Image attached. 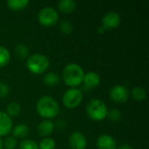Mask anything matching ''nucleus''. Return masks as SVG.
<instances>
[{"label":"nucleus","mask_w":149,"mask_h":149,"mask_svg":"<svg viewBox=\"0 0 149 149\" xmlns=\"http://www.w3.org/2000/svg\"><path fill=\"white\" fill-rule=\"evenodd\" d=\"M36 111L38 114L44 119H53L57 117L59 113V105L52 96L44 95L37 101Z\"/></svg>","instance_id":"obj_1"},{"label":"nucleus","mask_w":149,"mask_h":149,"mask_svg":"<svg viewBox=\"0 0 149 149\" xmlns=\"http://www.w3.org/2000/svg\"><path fill=\"white\" fill-rule=\"evenodd\" d=\"M85 76L84 69L76 63L66 65L62 72V79L65 84L71 88H76L83 83Z\"/></svg>","instance_id":"obj_2"},{"label":"nucleus","mask_w":149,"mask_h":149,"mask_svg":"<svg viewBox=\"0 0 149 149\" xmlns=\"http://www.w3.org/2000/svg\"><path fill=\"white\" fill-rule=\"evenodd\" d=\"M50 66L49 58L42 53H33L26 58V67L33 74H42Z\"/></svg>","instance_id":"obj_3"},{"label":"nucleus","mask_w":149,"mask_h":149,"mask_svg":"<svg viewBox=\"0 0 149 149\" xmlns=\"http://www.w3.org/2000/svg\"><path fill=\"white\" fill-rule=\"evenodd\" d=\"M86 111L91 120L94 121H101L107 117L109 110L104 101L94 99L87 103Z\"/></svg>","instance_id":"obj_4"},{"label":"nucleus","mask_w":149,"mask_h":149,"mask_svg":"<svg viewBox=\"0 0 149 149\" xmlns=\"http://www.w3.org/2000/svg\"><path fill=\"white\" fill-rule=\"evenodd\" d=\"M83 100V93L79 88H69L62 97L63 105L68 109L78 107Z\"/></svg>","instance_id":"obj_5"},{"label":"nucleus","mask_w":149,"mask_h":149,"mask_svg":"<svg viewBox=\"0 0 149 149\" xmlns=\"http://www.w3.org/2000/svg\"><path fill=\"white\" fill-rule=\"evenodd\" d=\"M58 12L52 7L47 6L41 9L38 14V20L43 26H52L58 21Z\"/></svg>","instance_id":"obj_6"},{"label":"nucleus","mask_w":149,"mask_h":149,"mask_svg":"<svg viewBox=\"0 0 149 149\" xmlns=\"http://www.w3.org/2000/svg\"><path fill=\"white\" fill-rule=\"evenodd\" d=\"M109 98L115 103H125L128 100L129 92L126 86L117 85L109 90Z\"/></svg>","instance_id":"obj_7"},{"label":"nucleus","mask_w":149,"mask_h":149,"mask_svg":"<svg viewBox=\"0 0 149 149\" xmlns=\"http://www.w3.org/2000/svg\"><path fill=\"white\" fill-rule=\"evenodd\" d=\"M121 22L120 15L113 10H111L104 15L102 17V26L107 30H113L117 28Z\"/></svg>","instance_id":"obj_8"},{"label":"nucleus","mask_w":149,"mask_h":149,"mask_svg":"<svg viewBox=\"0 0 149 149\" xmlns=\"http://www.w3.org/2000/svg\"><path fill=\"white\" fill-rule=\"evenodd\" d=\"M69 146L71 149H86L87 146L86 137L81 132L75 131L69 136Z\"/></svg>","instance_id":"obj_9"},{"label":"nucleus","mask_w":149,"mask_h":149,"mask_svg":"<svg viewBox=\"0 0 149 149\" xmlns=\"http://www.w3.org/2000/svg\"><path fill=\"white\" fill-rule=\"evenodd\" d=\"M96 147L98 149H117L115 139L109 134H101L97 138Z\"/></svg>","instance_id":"obj_10"},{"label":"nucleus","mask_w":149,"mask_h":149,"mask_svg":"<svg viewBox=\"0 0 149 149\" xmlns=\"http://www.w3.org/2000/svg\"><path fill=\"white\" fill-rule=\"evenodd\" d=\"M13 127L12 120L5 112L0 111V137L8 135Z\"/></svg>","instance_id":"obj_11"},{"label":"nucleus","mask_w":149,"mask_h":149,"mask_svg":"<svg viewBox=\"0 0 149 149\" xmlns=\"http://www.w3.org/2000/svg\"><path fill=\"white\" fill-rule=\"evenodd\" d=\"M100 82H101V78L99 73L95 72H89L85 73L83 79V84L85 87H86L87 89H92L99 86Z\"/></svg>","instance_id":"obj_12"},{"label":"nucleus","mask_w":149,"mask_h":149,"mask_svg":"<svg viewBox=\"0 0 149 149\" xmlns=\"http://www.w3.org/2000/svg\"><path fill=\"white\" fill-rule=\"evenodd\" d=\"M55 129L54 122L52 120H42L37 127V131L39 135L46 137L51 135Z\"/></svg>","instance_id":"obj_13"},{"label":"nucleus","mask_w":149,"mask_h":149,"mask_svg":"<svg viewBox=\"0 0 149 149\" xmlns=\"http://www.w3.org/2000/svg\"><path fill=\"white\" fill-rule=\"evenodd\" d=\"M57 6L59 11L65 14H69L76 9L77 3L74 0H60L58 3Z\"/></svg>","instance_id":"obj_14"},{"label":"nucleus","mask_w":149,"mask_h":149,"mask_svg":"<svg viewBox=\"0 0 149 149\" xmlns=\"http://www.w3.org/2000/svg\"><path fill=\"white\" fill-rule=\"evenodd\" d=\"M29 132H30V129L26 124L19 123L13 128L12 134H13V137H15L16 139H24L29 134Z\"/></svg>","instance_id":"obj_15"},{"label":"nucleus","mask_w":149,"mask_h":149,"mask_svg":"<svg viewBox=\"0 0 149 149\" xmlns=\"http://www.w3.org/2000/svg\"><path fill=\"white\" fill-rule=\"evenodd\" d=\"M43 82L48 86H56L60 82V77L54 72H49L43 77Z\"/></svg>","instance_id":"obj_16"},{"label":"nucleus","mask_w":149,"mask_h":149,"mask_svg":"<svg viewBox=\"0 0 149 149\" xmlns=\"http://www.w3.org/2000/svg\"><path fill=\"white\" fill-rule=\"evenodd\" d=\"M6 4L9 9L12 10H22L25 9L29 4V0H8Z\"/></svg>","instance_id":"obj_17"},{"label":"nucleus","mask_w":149,"mask_h":149,"mask_svg":"<svg viewBox=\"0 0 149 149\" xmlns=\"http://www.w3.org/2000/svg\"><path fill=\"white\" fill-rule=\"evenodd\" d=\"M5 113L10 117H17L21 113V107H20L19 103H17L16 101L10 102L6 107Z\"/></svg>","instance_id":"obj_18"},{"label":"nucleus","mask_w":149,"mask_h":149,"mask_svg":"<svg viewBox=\"0 0 149 149\" xmlns=\"http://www.w3.org/2000/svg\"><path fill=\"white\" fill-rule=\"evenodd\" d=\"M14 52H15L16 56L20 59H25L30 55V51H29L28 46L24 44L17 45L14 48Z\"/></svg>","instance_id":"obj_19"},{"label":"nucleus","mask_w":149,"mask_h":149,"mask_svg":"<svg viewBox=\"0 0 149 149\" xmlns=\"http://www.w3.org/2000/svg\"><path fill=\"white\" fill-rule=\"evenodd\" d=\"M10 60V51L5 46L0 45V68L7 65Z\"/></svg>","instance_id":"obj_20"},{"label":"nucleus","mask_w":149,"mask_h":149,"mask_svg":"<svg viewBox=\"0 0 149 149\" xmlns=\"http://www.w3.org/2000/svg\"><path fill=\"white\" fill-rule=\"evenodd\" d=\"M131 93H132V97L137 101H142L147 97L146 90L143 87H141V86L134 87L132 89V91H131Z\"/></svg>","instance_id":"obj_21"},{"label":"nucleus","mask_w":149,"mask_h":149,"mask_svg":"<svg viewBox=\"0 0 149 149\" xmlns=\"http://www.w3.org/2000/svg\"><path fill=\"white\" fill-rule=\"evenodd\" d=\"M39 149H54L56 147V142L52 138H44L38 144Z\"/></svg>","instance_id":"obj_22"},{"label":"nucleus","mask_w":149,"mask_h":149,"mask_svg":"<svg viewBox=\"0 0 149 149\" xmlns=\"http://www.w3.org/2000/svg\"><path fill=\"white\" fill-rule=\"evenodd\" d=\"M19 149H39L38 145L36 141L31 139H24L21 141L18 146Z\"/></svg>","instance_id":"obj_23"},{"label":"nucleus","mask_w":149,"mask_h":149,"mask_svg":"<svg viewBox=\"0 0 149 149\" xmlns=\"http://www.w3.org/2000/svg\"><path fill=\"white\" fill-rule=\"evenodd\" d=\"M59 30L65 35H70L73 31L72 24L68 20H63L59 24Z\"/></svg>","instance_id":"obj_24"},{"label":"nucleus","mask_w":149,"mask_h":149,"mask_svg":"<svg viewBox=\"0 0 149 149\" xmlns=\"http://www.w3.org/2000/svg\"><path fill=\"white\" fill-rule=\"evenodd\" d=\"M3 146L5 149H15L17 146V141L13 136H8L3 141Z\"/></svg>","instance_id":"obj_25"},{"label":"nucleus","mask_w":149,"mask_h":149,"mask_svg":"<svg viewBox=\"0 0 149 149\" xmlns=\"http://www.w3.org/2000/svg\"><path fill=\"white\" fill-rule=\"evenodd\" d=\"M121 116L122 114L118 108H113L110 111H108V113H107V117L109 118V120L114 122L119 121L121 119Z\"/></svg>","instance_id":"obj_26"},{"label":"nucleus","mask_w":149,"mask_h":149,"mask_svg":"<svg viewBox=\"0 0 149 149\" xmlns=\"http://www.w3.org/2000/svg\"><path fill=\"white\" fill-rule=\"evenodd\" d=\"M10 87L5 82L0 81V99H3L10 94Z\"/></svg>","instance_id":"obj_27"},{"label":"nucleus","mask_w":149,"mask_h":149,"mask_svg":"<svg viewBox=\"0 0 149 149\" xmlns=\"http://www.w3.org/2000/svg\"><path fill=\"white\" fill-rule=\"evenodd\" d=\"M55 127H58V129H63L65 127H66V122H65V120H58L56 123H54Z\"/></svg>","instance_id":"obj_28"},{"label":"nucleus","mask_w":149,"mask_h":149,"mask_svg":"<svg viewBox=\"0 0 149 149\" xmlns=\"http://www.w3.org/2000/svg\"><path fill=\"white\" fill-rule=\"evenodd\" d=\"M117 149H134V148H133V146L130 145V144L124 143V144H121V145H120L119 147H117Z\"/></svg>","instance_id":"obj_29"},{"label":"nucleus","mask_w":149,"mask_h":149,"mask_svg":"<svg viewBox=\"0 0 149 149\" xmlns=\"http://www.w3.org/2000/svg\"><path fill=\"white\" fill-rule=\"evenodd\" d=\"M106 31H107L106 29H105L102 25H100V26H99V27L97 28V32H98L99 34H104Z\"/></svg>","instance_id":"obj_30"},{"label":"nucleus","mask_w":149,"mask_h":149,"mask_svg":"<svg viewBox=\"0 0 149 149\" xmlns=\"http://www.w3.org/2000/svg\"><path fill=\"white\" fill-rule=\"evenodd\" d=\"M3 141L0 138V149H3Z\"/></svg>","instance_id":"obj_31"}]
</instances>
